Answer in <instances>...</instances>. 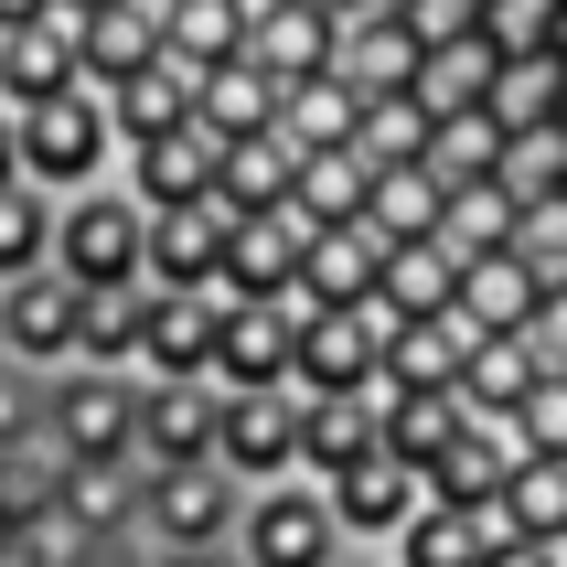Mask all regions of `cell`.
Here are the masks:
<instances>
[{
	"instance_id": "1",
	"label": "cell",
	"mask_w": 567,
	"mask_h": 567,
	"mask_svg": "<svg viewBox=\"0 0 567 567\" xmlns=\"http://www.w3.org/2000/svg\"><path fill=\"white\" fill-rule=\"evenodd\" d=\"M11 140H22V183H43L54 204L118 183V128H107V96H86V86H54L43 107H22Z\"/></svg>"
},
{
	"instance_id": "2",
	"label": "cell",
	"mask_w": 567,
	"mask_h": 567,
	"mask_svg": "<svg viewBox=\"0 0 567 567\" xmlns=\"http://www.w3.org/2000/svg\"><path fill=\"white\" fill-rule=\"evenodd\" d=\"M140 247H151V215L128 183H96V193H64L54 204V279H75L86 300L107 289H151L140 279Z\"/></svg>"
},
{
	"instance_id": "3",
	"label": "cell",
	"mask_w": 567,
	"mask_h": 567,
	"mask_svg": "<svg viewBox=\"0 0 567 567\" xmlns=\"http://www.w3.org/2000/svg\"><path fill=\"white\" fill-rule=\"evenodd\" d=\"M43 450L54 461H140V375L54 364L43 375Z\"/></svg>"
},
{
	"instance_id": "4",
	"label": "cell",
	"mask_w": 567,
	"mask_h": 567,
	"mask_svg": "<svg viewBox=\"0 0 567 567\" xmlns=\"http://www.w3.org/2000/svg\"><path fill=\"white\" fill-rule=\"evenodd\" d=\"M236 514H247V482H225L215 461H183V472H140V536H151V557L236 546Z\"/></svg>"
},
{
	"instance_id": "5",
	"label": "cell",
	"mask_w": 567,
	"mask_h": 567,
	"mask_svg": "<svg viewBox=\"0 0 567 567\" xmlns=\"http://www.w3.org/2000/svg\"><path fill=\"white\" fill-rule=\"evenodd\" d=\"M375 364H385V311L375 300L364 311H300V332H289V385L300 396H375Z\"/></svg>"
},
{
	"instance_id": "6",
	"label": "cell",
	"mask_w": 567,
	"mask_h": 567,
	"mask_svg": "<svg viewBox=\"0 0 567 567\" xmlns=\"http://www.w3.org/2000/svg\"><path fill=\"white\" fill-rule=\"evenodd\" d=\"M343 557V525L321 504V482H268L236 514V567H332Z\"/></svg>"
},
{
	"instance_id": "7",
	"label": "cell",
	"mask_w": 567,
	"mask_h": 567,
	"mask_svg": "<svg viewBox=\"0 0 567 567\" xmlns=\"http://www.w3.org/2000/svg\"><path fill=\"white\" fill-rule=\"evenodd\" d=\"M215 472L247 482V493L300 482V385H279V396H225V417H215Z\"/></svg>"
},
{
	"instance_id": "8",
	"label": "cell",
	"mask_w": 567,
	"mask_h": 567,
	"mask_svg": "<svg viewBox=\"0 0 567 567\" xmlns=\"http://www.w3.org/2000/svg\"><path fill=\"white\" fill-rule=\"evenodd\" d=\"M321 225L300 215V204H268V215H236L225 225V279L215 300H289L300 289V257H311Z\"/></svg>"
},
{
	"instance_id": "9",
	"label": "cell",
	"mask_w": 567,
	"mask_h": 567,
	"mask_svg": "<svg viewBox=\"0 0 567 567\" xmlns=\"http://www.w3.org/2000/svg\"><path fill=\"white\" fill-rule=\"evenodd\" d=\"M215 161H225V140L204 118H183V128H161V140H128L118 183L140 193V215H183V204H215Z\"/></svg>"
},
{
	"instance_id": "10",
	"label": "cell",
	"mask_w": 567,
	"mask_h": 567,
	"mask_svg": "<svg viewBox=\"0 0 567 567\" xmlns=\"http://www.w3.org/2000/svg\"><path fill=\"white\" fill-rule=\"evenodd\" d=\"M75 321H86V289L54 279V268H32V279L0 289V353H11V364H32V375L75 364Z\"/></svg>"
},
{
	"instance_id": "11",
	"label": "cell",
	"mask_w": 567,
	"mask_h": 567,
	"mask_svg": "<svg viewBox=\"0 0 567 567\" xmlns=\"http://www.w3.org/2000/svg\"><path fill=\"white\" fill-rule=\"evenodd\" d=\"M215 417H225V385L204 375H140V472H183V461H215Z\"/></svg>"
},
{
	"instance_id": "12",
	"label": "cell",
	"mask_w": 567,
	"mask_h": 567,
	"mask_svg": "<svg viewBox=\"0 0 567 567\" xmlns=\"http://www.w3.org/2000/svg\"><path fill=\"white\" fill-rule=\"evenodd\" d=\"M215 332H225V300L215 289H151L140 300V375H204L215 385Z\"/></svg>"
},
{
	"instance_id": "13",
	"label": "cell",
	"mask_w": 567,
	"mask_h": 567,
	"mask_svg": "<svg viewBox=\"0 0 567 567\" xmlns=\"http://www.w3.org/2000/svg\"><path fill=\"white\" fill-rule=\"evenodd\" d=\"M289 332H300L289 300H225L215 385H225V396H279V385H289Z\"/></svg>"
},
{
	"instance_id": "14",
	"label": "cell",
	"mask_w": 567,
	"mask_h": 567,
	"mask_svg": "<svg viewBox=\"0 0 567 567\" xmlns=\"http://www.w3.org/2000/svg\"><path fill=\"white\" fill-rule=\"evenodd\" d=\"M472 321L461 311H417V321H385V364L375 385H396V396H450L461 385V364H472Z\"/></svg>"
},
{
	"instance_id": "15",
	"label": "cell",
	"mask_w": 567,
	"mask_h": 567,
	"mask_svg": "<svg viewBox=\"0 0 567 567\" xmlns=\"http://www.w3.org/2000/svg\"><path fill=\"white\" fill-rule=\"evenodd\" d=\"M54 536L64 546L140 536V461H64V482H54Z\"/></svg>"
},
{
	"instance_id": "16",
	"label": "cell",
	"mask_w": 567,
	"mask_h": 567,
	"mask_svg": "<svg viewBox=\"0 0 567 567\" xmlns=\"http://www.w3.org/2000/svg\"><path fill=\"white\" fill-rule=\"evenodd\" d=\"M385 461L375 396H300V482H353Z\"/></svg>"
},
{
	"instance_id": "17",
	"label": "cell",
	"mask_w": 567,
	"mask_h": 567,
	"mask_svg": "<svg viewBox=\"0 0 567 567\" xmlns=\"http://www.w3.org/2000/svg\"><path fill=\"white\" fill-rule=\"evenodd\" d=\"M225 225L215 204H183V215H151V247H140V279L151 289H215L225 279Z\"/></svg>"
},
{
	"instance_id": "18",
	"label": "cell",
	"mask_w": 567,
	"mask_h": 567,
	"mask_svg": "<svg viewBox=\"0 0 567 567\" xmlns=\"http://www.w3.org/2000/svg\"><path fill=\"white\" fill-rule=\"evenodd\" d=\"M493 546H514V514L504 504H482V514H461V504H417L408 514V536L385 546L396 567H482Z\"/></svg>"
},
{
	"instance_id": "19",
	"label": "cell",
	"mask_w": 567,
	"mask_h": 567,
	"mask_svg": "<svg viewBox=\"0 0 567 567\" xmlns=\"http://www.w3.org/2000/svg\"><path fill=\"white\" fill-rule=\"evenodd\" d=\"M300 161H311V151H300L279 118L257 128V140H225V161H215V215H268V204H289Z\"/></svg>"
},
{
	"instance_id": "20",
	"label": "cell",
	"mask_w": 567,
	"mask_h": 567,
	"mask_svg": "<svg viewBox=\"0 0 567 567\" xmlns=\"http://www.w3.org/2000/svg\"><path fill=\"white\" fill-rule=\"evenodd\" d=\"M321 504H332L343 546H396V536H408V514L429 504V482L396 472V461H375V472H353V482H321Z\"/></svg>"
},
{
	"instance_id": "21",
	"label": "cell",
	"mask_w": 567,
	"mask_h": 567,
	"mask_svg": "<svg viewBox=\"0 0 567 567\" xmlns=\"http://www.w3.org/2000/svg\"><path fill=\"white\" fill-rule=\"evenodd\" d=\"M375 268H385V247L364 236V225H321L289 300H300V311H364V300H375Z\"/></svg>"
},
{
	"instance_id": "22",
	"label": "cell",
	"mask_w": 567,
	"mask_h": 567,
	"mask_svg": "<svg viewBox=\"0 0 567 567\" xmlns=\"http://www.w3.org/2000/svg\"><path fill=\"white\" fill-rule=\"evenodd\" d=\"M375 429H385V461L429 482L450 461V440L472 429V408H461V385H450V396H396V385H375Z\"/></svg>"
},
{
	"instance_id": "23",
	"label": "cell",
	"mask_w": 567,
	"mask_h": 567,
	"mask_svg": "<svg viewBox=\"0 0 567 567\" xmlns=\"http://www.w3.org/2000/svg\"><path fill=\"white\" fill-rule=\"evenodd\" d=\"M514 429L504 417H472L461 440H450V461L429 472V504H461V514H482V504H504V482H514Z\"/></svg>"
},
{
	"instance_id": "24",
	"label": "cell",
	"mask_w": 567,
	"mask_h": 567,
	"mask_svg": "<svg viewBox=\"0 0 567 567\" xmlns=\"http://www.w3.org/2000/svg\"><path fill=\"white\" fill-rule=\"evenodd\" d=\"M514 215H525V204H514L493 172H482V183H450V193H440V225H429V247H440L450 268H472V257L514 247Z\"/></svg>"
},
{
	"instance_id": "25",
	"label": "cell",
	"mask_w": 567,
	"mask_h": 567,
	"mask_svg": "<svg viewBox=\"0 0 567 567\" xmlns=\"http://www.w3.org/2000/svg\"><path fill=\"white\" fill-rule=\"evenodd\" d=\"M450 311L472 321L482 343H493V332H525V311H536V268H525V257H514V247L472 257V268L450 279Z\"/></svg>"
},
{
	"instance_id": "26",
	"label": "cell",
	"mask_w": 567,
	"mask_h": 567,
	"mask_svg": "<svg viewBox=\"0 0 567 567\" xmlns=\"http://www.w3.org/2000/svg\"><path fill=\"white\" fill-rule=\"evenodd\" d=\"M247 64L268 75V86H300V75H321V64H332V11H321V0H279V11L247 32Z\"/></svg>"
},
{
	"instance_id": "27",
	"label": "cell",
	"mask_w": 567,
	"mask_h": 567,
	"mask_svg": "<svg viewBox=\"0 0 567 567\" xmlns=\"http://www.w3.org/2000/svg\"><path fill=\"white\" fill-rule=\"evenodd\" d=\"M364 236H375V247H417V236H429V225H440V172H429V161H385L375 183H364Z\"/></svg>"
},
{
	"instance_id": "28",
	"label": "cell",
	"mask_w": 567,
	"mask_h": 567,
	"mask_svg": "<svg viewBox=\"0 0 567 567\" xmlns=\"http://www.w3.org/2000/svg\"><path fill=\"white\" fill-rule=\"evenodd\" d=\"M546 353L525 343V332H493V343H472V364H461V408L472 417H514L525 396H536Z\"/></svg>"
},
{
	"instance_id": "29",
	"label": "cell",
	"mask_w": 567,
	"mask_h": 567,
	"mask_svg": "<svg viewBox=\"0 0 567 567\" xmlns=\"http://www.w3.org/2000/svg\"><path fill=\"white\" fill-rule=\"evenodd\" d=\"M332 75H343L353 96H408L417 32L408 22H353V32H332Z\"/></svg>"
},
{
	"instance_id": "30",
	"label": "cell",
	"mask_w": 567,
	"mask_h": 567,
	"mask_svg": "<svg viewBox=\"0 0 567 567\" xmlns=\"http://www.w3.org/2000/svg\"><path fill=\"white\" fill-rule=\"evenodd\" d=\"M493 43H482V32H461V43H429V54H417V75H408V96L417 107H429V118H450V107H482V96H493Z\"/></svg>"
},
{
	"instance_id": "31",
	"label": "cell",
	"mask_w": 567,
	"mask_h": 567,
	"mask_svg": "<svg viewBox=\"0 0 567 567\" xmlns=\"http://www.w3.org/2000/svg\"><path fill=\"white\" fill-rule=\"evenodd\" d=\"M353 107H364V96H353L332 64L300 75V86H279V128L300 140V151H343V140H353Z\"/></svg>"
},
{
	"instance_id": "32",
	"label": "cell",
	"mask_w": 567,
	"mask_h": 567,
	"mask_svg": "<svg viewBox=\"0 0 567 567\" xmlns=\"http://www.w3.org/2000/svg\"><path fill=\"white\" fill-rule=\"evenodd\" d=\"M75 75V54H64L54 32L32 22V32H0V118H22V107H43V96Z\"/></svg>"
},
{
	"instance_id": "33",
	"label": "cell",
	"mask_w": 567,
	"mask_h": 567,
	"mask_svg": "<svg viewBox=\"0 0 567 567\" xmlns=\"http://www.w3.org/2000/svg\"><path fill=\"white\" fill-rule=\"evenodd\" d=\"M429 128H440V118H429L417 96H364V107H353V140H343V151L364 161V172H385V161H417V151H429Z\"/></svg>"
},
{
	"instance_id": "34",
	"label": "cell",
	"mask_w": 567,
	"mask_h": 567,
	"mask_svg": "<svg viewBox=\"0 0 567 567\" xmlns=\"http://www.w3.org/2000/svg\"><path fill=\"white\" fill-rule=\"evenodd\" d=\"M557 86H567V64H557V54H514V64H493V96H482V118L514 140V128L557 118Z\"/></svg>"
},
{
	"instance_id": "35",
	"label": "cell",
	"mask_w": 567,
	"mask_h": 567,
	"mask_svg": "<svg viewBox=\"0 0 567 567\" xmlns=\"http://www.w3.org/2000/svg\"><path fill=\"white\" fill-rule=\"evenodd\" d=\"M32 268H54V193L11 183V193H0V289L32 279Z\"/></svg>"
},
{
	"instance_id": "36",
	"label": "cell",
	"mask_w": 567,
	"mask_h": 567,
	"mask_svg": "<svg viewBox=\"0 0 567 567\" xmlns=\"http://www.w3.org/2000/svg\"><path fill=\"white\" fill-rule=\"evenodd\" d=\"M193 118L215 128V140H257V128L279 118V86L236 54V64H215V86H204V107H193Z\"/></svg>"
},
{
	"instance_id": "37",
	"label": "cell",
	"mask_w": 567,
	"mask_h": 567,
	"mask_svg": "<svg viewBox=\"0 0 567 567\" xmlns=\"http://www.w3.org/2000/svg\"><path fill=\"white\" fill-rule=\"evenodd\" d=\"M417 161L440 172V193H450V183H482V172L504 161V128L482 118V107H450V118L429 128V151H417Z\"/></svg>"
},
{
	"instance_id": "38",
	"label": "cell",
	"mask_w": 567,
	"mask_h": 567,
	"mask_svg": "<svg viewBox=\"0 0 567 567\" xmlns=\"http://www.w3.org/2000/svg\"><path fill=\"white\" fill-rule=\"evenodd\" d=\"M364 183H375V172H364L353 151H311L300 183H289V204H300L311 225H353V215H364Z\"/></svg>"
},
{
	"instance_id": "39",
	"label": "cell",
	"mask_w": 567,
	"mask_h": 567,
	"mask_svg": "<svg viewBox=\"0 0 567 567\" xmlns=\"http://www.w3.org/2000/svg\"><path fill=\"white\" fill-rule=\"evenodd\" d=\"M54 482H64V461L43 440L0 450V536H11V525H54Z\"/></svg>"
},
{
	"instance_id": "40",
	"label": "cell",
	"mask_w": 567,
	"mask_h": 567,
	"mask_svg": "<svg viewBox=\"0 0 567 567\" xmlns=\"http://www.w3.org/2000/svg\"><path fill=\"white\" fill-rule=\"evenodd\" d=\"M140 300H151V289H107V300H86V321H75V364H118V375H140Z\"/></svg>"
},
{
	"instance_id": "41",
	"label": "cell",
	"mask_w": 567,
	"mask_h": 567,
	"mask_svg": "<svg viewBox=\"0 0 567 567\" xmlns=\"http://www.w3.org/2000/svg\"><path fill=\"white\" fill-rule=\"evenodd\" d=\"M493 183H504L514 204H536V193H557V183H567V128H557V118L514 128V140H504V161H493Z\"/></svg>"
},
{
	"instance_id": "42",
	"label": "cell",
	"mask_w": 567,
	"mask_h": 567,
	"mask_svg": "<svg viewBox=\"0 0 567 567\" xmlns=\"http://www.w3.org/2000/svg\"><path fill=\"white\" fill-rule=\"evenodd\" d=\"M504 514H514V536H567V461H514Z\"/></svg>"
},
{
	"instance_id": "43",
	"label": "cell",
	"mask_w": 567,
	"mask_h": 567,
	"mask_svg": "<svg viewBox=\"0 0 567 567\" xmlns=\"http://www.w3.org/2000/svg\"><path fill=\"white\" fill-rule=\"evenodd\" d=\"M504 429H514V450H525V461H567V375H557V364L536 375V396H525Z\"/></svg>"
},
{
	"instance_id": "44",
	"label": "cell",
	"mask_w": 567,
	"mask_h": 567,
	"mask_svg": "<svg viewBox=\"0 0 567 567\" xmlns=\"http://www.w3.org/2000/svg\"><path fill=\"white\" fill-rule=\"evenodd\" d=\"M514 257H525L536 279H567V183H557V193H536V204L514 215Z\"/></svg>"
},
{
	"instance_id": "45",
	"label": "cell",
	"mask_w": 567,
	"mask_h": 567,
	"mask_svg": "<svg viewBox=\"0 0 567 567\" xmlns=\"http://www.w3.org/2000/svg\"><path fill=\"white\" fill-rule=\"evenodd\" d=\"M546 32H557V0H482V43L493 54H546Z\"/></svg>"
},
{
	"instance_id": "46",
	"label": "cell",
	"mask_w": 567,
	"mask_h": 567,
	"mask_svg": "<svg viewBox=\"0 0 567 567\" xmlns=\"http://www.w3.org/2000/svg\"><path fill=\"white\" fill-rule=\"evenodd\" d=\"M22 440H43V375L0 353V450H22Z\"/></svg>"
},
{
	"instance_id": "47",
	"label": "cell",
	"mask_w": 567,
	"mask_h": 567,
	"mask_svg": "<svg viewBox=\"0 0 567 567\" xmlns=\"http://www.w3.org/2000/svg\"><path fill=\"white\" fill-rule=\"evenodd\" d=\"M396 22H408V32H417V54H429V43H461V32H482V0H408Z\"/></svg>"
},
{
	"instance_id": "48",
	"label": "cell",
	"mask_w": 567,
	"mask_h": 567,
	"mask_svg": "<svg viewBox=\"0 0 567 567\" xmlns=\"http://www.w3.org/2000/svg\"><path fill=\"white\" fill-rule=\"evenodd\" d=\"M525 343L546 364H567V279H536V311H525Z\"/></svg>"
},
{
	"instance_id": "49",
	"label": "cell",
	"mask_w": 567,
	"mask_h": 567,
	"mask_svg": "<svg viewBox=\"0 0 567 567\" xmlns=\"http://www.w3.org/2000/svg\"><path fill=\"white\" fill-rule=\"evenodd\" d=\"M0 567H64V536L54 525H11L0 536Z\"/></svg>"
},
{
	"instance_id": "50",
	"label": "cell",
	"mask_w": 567,
	"mask_h": 567,
	"mask_svg": "<svg viewBox=\"0 0 567 567\" xmlns=\"http://www.w3.org/2000/svg\"><path fill=\"white\" fill-rule=\"evenodd\" d=\"M64 567H151V536H96V546H64Z\"/></svg>"
},
{
	"instance_id": "51",
	"label": "cell",
	"mask_w": 567,
	"mask_h": 567,
	"mask_svg": "<svg viewBox=\"0 0 567 567\" xmlns=\"http://www.w3.org/2000/svg\"><path fill=\"white\" fill-rule=\"evenodd\" d=\"M482 567H567V536H514V546H493Z\"/></svg>"
},
{
	"instance_id": "52",
	"label": "cell",
	"mask_w": 567,
	"mask_h": 567,
	"mask_svg": "<svg viewBox=\"0 0 567 567\" xmlns=\"http://www.w3.org/2000/svg\"><path fill=\"white\" fill-rule=\"evenodd\" d=\"M151 567H236V546H193V557H151Z\"/></svg>"
},
{
	"instance_id": "53",
	"label": "cell",
	"mask_w": 567,
	"mask_h": 567,
	"mask_svg": "<svg viewBox=\"0 0 567 567\" xmlns=\"http://www.w3.org/2000/svg\"><path fill=\"white\" fill-rule=\"evenodd\" d=\"M22 183V140H11V118H0V193Z\"/></svg>"
},
{
	"instance_id": "54",
	"label": "cell",
	"mask_w": 567,
	"mask_h": 567,
	"mask_svg": "<svg viewBox=\"0 0 567 567\" xmlns=\"http://www.w3.org/2000/svg\"><path fill=\"white\" fill-rule=\"evenodd\" d=\"M43 22V0H0V32H32Z\"/></svg>"
},
{
	"instance_id": "55",
	"label": "cell",
	"mask_w": 567,
	"mask_h": 567,
	"mask_svg": "<svg viewBox=\"0 0 567 567\" xmlns=\"http://www.w3.org/2000/svg\"><path fill=\"white\" fill-rule=\"evenodd\" d=\"M546 54H557V64H567V0H557V32H546Z\"/></svg>"
},
{
	"instance_id": "56",
	"label": "cell",
	"mask_w": 567,
	"mask_h": 567,
	"mask_svg": "<svg viewBox=\"0 0 567 567\" xmlns=\"http://www.w3.org/2000/svg\"><path fill=\"white\" fill-rule=\"evenodd\" d=\"M332 567H364V546H343V557H332Z\"/></svg>"
},
{
	"instance_id": "57",
	"label": "cell",
	"mask_w": 567,
	"mask_h": 567,
	"mask_svg": "<svg viewBox=\"0 0 567 567\" xmlns=\"http://www.w3.org/2000/svg\"><path fill=\"white\" fill-rule=\"evenodd\" d=\"M557 128H567V86H557Z\"/></svg>"
},
{
	"instance_id": "58",
	"label": "cell",
	"mask_w": 567,
	"mask_h": 567,
	"mask_svg": "<svg viewBox=\"0 0 567 567\" xmlns=\"http://www.w3.org/2000/svg\"><path fill=\"white\" fill-rule=\"evenodd\" d=\"M75 11H107V0H75Z\"/></svg>"
}]
</instances>
